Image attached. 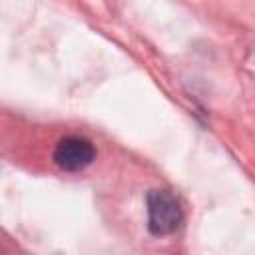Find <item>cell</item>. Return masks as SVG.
<instances>
[{
  "instance_id": "2",
  "label": "cell",
  "mask_w": 255,
  "mask_h": 255,
  "mask_svg": "<svg viewBox=\"0 0 255 255\" xmlns=\"http://www.w3.org/2000/svg\"><path fill=\"white\" fill-rule=\"evenodd\" d=\"M96 159V149L88 139L66 137L54 149V161L64 171H80Z\"/></svg>"
},
{
  "instance_id": "1",
  "label": "cell",
  "mask_w": 255,
  "mask_h": 255,
  "mask_svg": "<svg viewBox=\"0 0 255 255\" xmlns=\"http://www.w3.org/2000/svg\"><path fill=\"white\" fill-rule=\"evenodd\" d=\"M183 221V209L179 201L163 189L147 193V227L153 235H169Z\"/></svg>"
}]
</instances>
